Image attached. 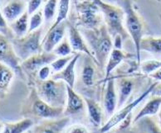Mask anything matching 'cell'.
<instances>
[{"label":"cell","mask_w":161,"mask_h":133,"mask_svg":"<svg viewBox=\"0 0 161 133\" xmlns=\"http://www.w3.org/2000/svg\"><path fill=\"white\" fill-rule=\"evenodd\" d=\"M74 2H76V1H77V0H73Z\"/></svg>","instance_id":"obj_43"},{"label":"cell","mask_w":161,"mask_h":133,"mask_svg":"<svg viewBox=\"0 0 161 133\" xmlns=\"http://www.w3.org/2000/svg\"><path fill=\"white\" fill-rule=\"evenodd\" d=\"M58 58V56L53 52H45L42 51V53L37 54L31 56L27 60H23L21 63V69L24 74L36 73L43 66L48 65L53 63Z\"/></svg>","instance_id":"obj_10"},{"label":"cell","mask_w":161,"mask_h":133,"mask_svg":"<svg viewBox=\"0 0 161 133\" xmlns=\"http://www.w3.org/2000/svg\"><path fill=\"white\" fill-rule=\"evenodd\" d=\"M0 33L8 38L10 41L15 38V36L14 32H12L9 24L8 23V21L4 18L1 10H0Z\"/></svg>","instance_id":"obj_34"},{"label":"cell","mask_w":161,"mask_h":133,"mask_svg":"<svg viewBox=\"0 0 161 133\" xmlns=\"http://www.w3.org/2000/svg\"><path fill=\"white\" fill-rule=\"evenodd\" d=\"M67 28L68 29L69 41L72 50L75 51H77V52L84 53L85 55H88L89 57H91L97 62V60H95L94 56L92 55L89 46H88L87 44L86 43L84 37H83V36L80 32L79 29H77L75 26L69 24V23H67Z\"/></svg>","instance_id":"obj_14"},{"label":"cell","mask_w":161,"mask_h":133,"mask_svg":"<svg viewBox=\"0 0 161 133\" xmlns=\"http://www.w3.org/2000/svg\"><path fill=\"white\" fill-rule=\"evenodd\" d=\"M74 55H75V54L67 55V56H64V57L57 58V59L50 64L51 68H52V69H53V71H55L56 73L61 71V70H62V69H64L65 67L68 64V63L71 61V59L74 57Z\"/></svg>","instance_id":"obj_32"},{"label":"cell","mask_w":161,"mask_h":133,"mask_svg":"<svg viewBox=\"0 0 161 133\" xmlns=\"http://www.w3.org/2000/svg\"><path fill=\"white\" fill-rule=\"evenodd\" d=\"M127 57H129V55L125 53L124 51H122L121 50L115 48L113 49L106 64V69H106V76H105L104 81H106L110 78L111 73L115 70V68Z\"/></svg>","instance_id":"obj_21"},{"label":"cell","mask_w":161,"mask_h":133,"mask_svg":"<svg viewBox=\"0 0 161 133\" xmlns=\"http://www.w3.org/2000/svg\"><path fill=\"white\" fill-rule=\"evenodd\" d=\"M134 83L131 79L120 78L116 82V91H117L118 103L117 110L123 108L127 100L129 99L131 93L133 91Z\"/></svg>","instance_id":"obj_18"},{"label":"cell","mask_w":161,"mask_h":133,"mask_svg":"<svg viewBox=\"0 0 161 133\" xmlns=\"http://www.w3.org/2000/svg\"><path fill=\"white\" fill-rule=\"evenodd\" d=\"M43 0H29L28 1V8H27V11H28L29 15H32L37 12L41 6Z\"/></svg>","instance_id":"obj_36"},{"label":"cell","mask_w":161,"mask_h":133,"mask_svg":"<svg viewBox=\"0 0 161 133\" xmlns=\"http://www.w3.org/2000/svg\"><path fill=\"white\" fill-rule=\"evenodd\" d=\"M0 62L9 66L17 75L22 77L23 72L21 69L22 60L18 57L13 45L8 38L0 33Z\"/></svg>","instance_id":"obj_9"},{"label":"cell","mask_w":161,"mask_h":133,"mask_svg":"<svg viewBox=\"0 0 161 133\" xmlns=\"http://www.w3.org/2000/svg\"><path fill=\"white\" fill-rule=\"evenodd\" d=\"M93 1L99 7L101 13L103 14V18L106 23L105 25L106 26L107 30L113 39L116 36H120L123 40L126 39L129 34L123 26L124 11L120 8L103 2L102 0Z\"/></svg>","instance_id":"obj_4"},{"label":"cell","mask_w":161,"mask_h":133,"mask_svg":"<svg viewBox=\"0 0 161 133\" xmlns=\"http://www.w3.org/2000/svg\"><path fill=\"white\" fill-rule=\"evenodd\" d=\"M10 28L17 38L24 37L28 33L29 29V14L28 11L20 16L18 19L9 23Z\"/></svg>","instance_id":"obj_24"},{"label":"cell","mask_w":161,"mask_h":133,"mask_svg":"<svg viewBox=\"0 0 161 133\" xmlns=\"http://www.w3.org/2000/svg\"><path fill=\"white\" fill-rule=\"evenodd\" d=\"M79 31L87 42L98 65L101 67L106 65L113 50V41L106 26L103 23L99 28L93 29L80 28Z\"/></svg>","instance_id":"obj_1"},{"label":"cell","mask_w":161,"mask_h":133,"mask_svg":"<svg viewBox=\"0 0 161 133\" xmlns=\"http://www.w3.org/2000/svg\"><path fill=\"white\" fill-rule=\"evenodd\" d=\"M141 51L153 54H161V37H143Z\"/></svg>","instance_id":"obj_27"},{"label":"cell","mask_w":161,"mask_h":133,"mask_svg":"<svg viewBox=\"0 0 161 133\" xmlns=\"http://www.w3.org/2000/svg\"><path fill=\"white\" fill-rule=\"evenodd\" d=\"M120 131H123L124 133H133L132 131H125V130H120Z\"/></svg>","instance_id":"obj_42"},{"label":"cell","mask_w":161,"mask_h":133,"mask_svg":"<svg viewBox=\"0 0 161 133\" xmlns=\"http://www.w3.org/2000/svg\"><path fill=\"white\" fill-rule=\"evenodd\" d=\"M150 77L153 79L155 82H161V68L157 69L154 73L150 74Z\"/></svg>","instance_id":"obj_38"},{"label":"cell","mask_w":161,"mask_h":133,"mask_svg":"<svg viewBox=\"0 0 161 133\" xmlns=\"http://www.w3.org/2000/svg\"><path fill=\"white\" fill-rule=\"evenodd\" d=\"M157 82H154L153 84L149 86L147 88V90H145V92L141 94L140 96L136 99L134 101H132L131 103H128L126 106H125L124 108H121L120 109L117 110V112H115L114 113L112 117H110L107 121L106 122V123L102 125L101 128H100V133H108L109 131H111V129H113L115 126H118L119 124L121 123L122 122H124L125 120L126 119L127 117L130 116L132 111L135 109V108L137 107V106L143 102V100L147 98L150 94H151L152 91L154 90V88L155 87Z\"/></svg>","instance_id":"obj_6"},{"label":"cell","mask_w":161,"mask_h":133,"mask_svg":"<svg viewBox=\"0 0 161 133\" xmlns=\"http://www.w3.org/2000/svg\"><path fill=\"white\" fill-rule=\"evenodd\" d=\"M3 126H4V123H3V122H0V133H2Z\"/></svg>","instance_id":"obj_41"},{"label":"cell","mask_w":161,"mask_h":133,"mask_svg":"<svg viewBox=\"0 0 161 133\" xmlns=\"http://www.w3.org/2000/svg\"><path fill=\"white\" fill-rule=\"evenodd\" d=\"M158 124H159V126H160L161 128V108L160 110H159V113H158Z\"/></svg>","instance_id":"obj_40"},{"label":"cell","mask_w":161,"mask_h":133,"mask_svg":"<svg viewBox=\"0 0 161 133\" xmlns=\"http://www.w3.org/2000/svg\"><path fill=\"white\" fill-rule=\"evenodd\" d=\"M43 28H40L32 32H28L24 37L11 40V43L18 57L22 61L31 56L43 51L41 38Z\"/></svg>","instance_id":"obj_5"},{"label":"cell","mask_w":161,"mask_h":133,"mask_svg":"<svg viewBox=\"0 0 161 133\" xmlns=\"http://www.w3.org/2000/svg\"><path fill=\"white\" fill-rule=\"evenodd\" d=\"M15 72L5 64L0 62V99L8 93Z\"/></svg>","instance_id":"obj_22"},{"label":"cell","mask_w":161,"mask_h":133,"mask_svg":"<svg viewBox=\"0 0 161 133\" xmlns=\"http://www.w3.org/2000/svg\"><path fill=\"white\" fill-rule=\"evenodd\" d=\"M42 13H43V10H37V12H35L34 13L31 15L28 32H32L41 28L44 18Z\"/></svg>","instance_id":"obj_31"},{"label":"cell","mask_w":161,"mask_h":133,"mask_svg":"<svg viewBox=\"0 0 161 133\" xmlns=\"http://www.w3.org/2000/svg\"><path fill=\"white\" fill-rule=\"evenodd\" d=\"M34 122L30 118H23L15 122H6L2 133H24L32 128Z\"/></svg>","instance_id":"obj_26"},{"label":"cell","mask_w":161,"mask_h":133,"mask_svg":"<svg viewBox=\"0 0 161 133\" xmlns=\"http://www.w3.org/2000/svg\"><path fill=\"white\" fill-rule=\"evenodd\" d=\"M64 113V108H55L44 102L38 96L37 91L32 88L30 94L23 103L22 115L24 118L32 117L39 119H56L59 118Z\"/></svg>","instance_id":"obj_2"},{"label":"cell","mask_w":161,"mask_h":133,"mask_svg":"<svg viewBox=\"0 0 161 133\" xmlns=\"http://www.w3.org/2000/svg\"><path fill=\"white\" fill-rule=\"evenodd\" d=\"M67 103L65 106L63 115L65 117H70L71 115H76L82 112L85 108L86 103L82 97L75 91L74 88L67 85Z\"/></svg>","instance_id":"obj_13"},{"label":"cell","mask_w":161,"mask_h":133,"mask_svg":"<svg viewBox=\"0 0 161 133\" xmlns=\"http://www.w3.org/2000/svg\"><path fill=\"white\" fill-rule=\"evenodd\" d=\"M66 29H67V23L65 22H62L55 28H49L42 41L43 51L53 52L56 46L64 39Z\"/></svg>","instance_id":"obj_12"},{"label":"cell","mask_w":161,"mask_h":133,"mask_svg":"<svg viewBox=\"0 0 161 133\" xmlns=\"http://www.w3.org/2000/svg\"><path fill=\"white\" fill-rule=\"evenodd\" d=\"M70 122L69 117L48 119L35 126L33 133H61Z\"/></svg>","instance_id":"obj_15"},{"label":"cell","mask_w":161,"mask_h":133,"mask_svg":"<svg viewBox=\"0 0 161 133\" xmlns=\"http://www.w3.org/2000/svg\"><path fill=\"white\" fill-rule=\"evenodd\" d=\"M36 91L44 102L55 108H65L67 103V84L63 81L51 78L47 80H37Z\"/></svg>","instance_id":"obj_3"},{"label":"cell","mask_w":161,"mask_h":133,"mask_svg":"<svg viewBox=\"0 0 161 133\" xmlns=\"http://www.w3.org/2000/svg\"><path fill=\"white\" fill-rule=\"evenodd\" d=\"M125 25L126 31L136 47V62L141 64V43L143 39V24L138 14L134 11L131 5L127 3L125 7Z\"/></svg>","instance_id":"obj_7"},{"label":"cell","mask_w":161,"mask_h":133,"mask_svg":"<svg viewBox=\"0 0 161 133\" xmlns=\"http://www.w3.org/2000/svg\"><path fill=\"white\" fill-rule=\"evenodd\" d=\"M151 95L161 97V82H157L155 87L154 88V90L152 91Z\"/></svg>","instance_id":"obj_39"},{"label":"cell","mask_w":161,"mask_h":133,"mask_svg":"<svg viewBox=\"0 0 161 133\" xmlns=\"http://www.w3.org/2000/svg\"><path fill=\"white\" fill-rule=\"evenodd\" d=\"M26 11V3L23 0H13L5 5L2 13L8 23H11L22 16Z\"/></svg>","instance_id":"obj_19"},{"label":"cell","mask_w":161,"mask_h":133,"mask_svg":"<svg viewBox=\"0 0 161 133\" xmlns=\"http://www.w3.org/2000/svg\"><path fill=\"white\" fill-rule=\"evenodd\" d=\"M141 66V69L142 72L145 74H148L150 75V74L154 73V71H156L157 69L161 68V61L159 60H146L144 61L142 64H140Z\"/></svg>","instance_id":"obj_33"},{"label":"cell","mask_w":161,"mask_h":133,"mask_svg":"<svg viewBox=\"0 0 161 133\" xmlns=\"http://www.w3.org/2000/svg\"><path fill=\"white\" fill-rule=\"evenodd\" d=\"M51 70H52V68L49 65H46V66H43L42 68H41L37 71V78H38V80L45 81L49 79V77H50L51 74Z\"/></svg>","instance_id":"obj_35"},{"label":"cell","mask_w":161,"mask_h":133,"mask_svg":"<svg viewBox=\"0 0 161 133\" xmlns=\"http://www.w3.org/2000/svg\"><path fill=\"white\" fill-rule=\"evenodd\" d=\"M161 108V97L151 95L150 100L143 106V108L139 111V113L134 117L133 123L144 117H154L159 113Z\"/></svg>","instance_id":"obj_20"},{"label":"cell","mask_w":161,"mask_h":133,"mask_svg":"<svg viewBox=\"0 0 161 133\" xmlns=\"http://www.w3.org/2000/svg\"><path fill=\"white\" fill-rule=\"evenodd\" d=\"M77 10L80 13V25L81 28L93 29L101 26L103 18L101 10L95 2H82L77 5Z\"/></svg>","instance_id":"obj_8"},{"label":"cell","mask_w":161,"mask_h":133,"mask_svg":"<svg viewBox=\"0 0 161 133\" xmlns=\"http://www.w3.org/2000/svg\"><path fill=\"white\" fill-rule=\"evenodd\" d=\"M117 103L118 97L117 91L115 89V78L110 77L106 80V86L103 96L104 112L107 120L112 117L115 113V110H117Z\"/></svg>","instance_id":"obj_11"},{"label":"cell","mask_w":161,"mask_h":133,"mask_svg":"<svg viewBox=\"0 0 161 133\" xmlns=\"http://www.w3.org/2000/svg\"><path fill=\"white\" fill-rule=\"evenodd\" d=\"M67 133H90L88 129L81 124H74L67 130Z\"/></svg>","instance_id":"obj_37"},{"label":"cell","mask_w":161,"mask_h":133,"mask_svg":"<svg viewBox=\"0 0 161 133\" xmlns=\"http://www.w3.org/2000/svg\"><path fill=\"white\" fill-rule=\"evenodd\" d=\"M59 0H47L43 8V17L45 25H48L55 17Z\"/></svg>","instance_id":"obj_29"},{"label":"cell","mask_w":161,"mask_h":133,"mask_svg":"<svg viewBox=\"0 0 161 133\" xmlns=\"http://www.w3.org/2000/svg\"><path fill=\"white\" fill-rule=\"evenodd\" d=\"M94 63L97 64V62L93 59L86 55V61L83 64L82 71H81V82L86 87H92V85L94 84L95 76H96Z\"/></svg>","instance_id":"obj_25"},{"label":"cell","mask_w":161,"mask_h":133,"mask_svg":"<svg viewBox=\"0 0 161 133\" xmlns=\"http://www.w3.org/2000/svg\"><path fill=\"white\" fill-rule=\"evenodd\" d=\"M70 2H71V0H59L57 19L53 23V25L51 26L50 28H55L58 24L62 23V22H65V19L67 18V14H68V12H69Z\"/></svg>","instance_id":"obj_28"},{"label":"cell","mask_w":161,"mask_h":133,"mask_svg":"<svg viewBox=\"0 0 161 133\" xmlns=\"http://www.w3.org/2000/svg\"><path fill=\"white\" fill-rule=\"evenodd\" d=\"M135 133H161V128L153 117H144L133 123Z\"/></svg>","instance_id":"obj_23"},{"label":"cell","mask_w":161,"mask_h":133,"mask_svg":"<svg viewBox=\"0 0 161 133\" xmlns=\"http://www.w3.org/2000/svg\"><path fill=\"white\" fill-rule=\"evenodd\" d=\"M80 53H76L74 55V57L71 59V61L68 63L67 66L61 71L56 73L52 76L53 79L55 80H61L66 84L67 85L71 88L75 87V80H76V75H75V66L76 63L80 57Z\"/></svg>","instance_id":"obj_16"},{"label":"cell","mask_w":161,"mask_h":133,"mask_svg":"<svg viewBox=\"0 0 161 133\" xmlns=\"http://www.w3.org/2000/svg\"><path fill=\"white\" fill-rule=\"evenodd\" d=\"M1 1H2V0H0V3H1Z\"/></svg>","instance_id":"obj_44"},{"label":"cell","mask_w":161,"mask_h":133,"mask_svg":"<svg viewBox=\"0 0 161 133\" xmlns=\"http://www.w3.org/2000/svg\"><path fill=\"white\" fill-rule=\"evenodd\" d=\"M86 106L87 108L88 117L91 124L95 127L102 126V121H103V110L98 102L92 98H84Z\"/></svg>","instance_id":"obj_17"},{"label":"cell","mask_w":161,"mask_h":133,"mask_svg":"<svg viewBox=\"0 0 161 133\" xmlns=\"http://www.w3.org/2000/svg\"><path fill=\"white\" fill-rule=\"evenodd\" d=\"M58 57H64L67 55H71L72 52V48H71L70 41L65 38L61 41L60 43L58 44V46H56V48L53 51Z\"/></svg>","instance_id":"obj_30"}]
</instances>
